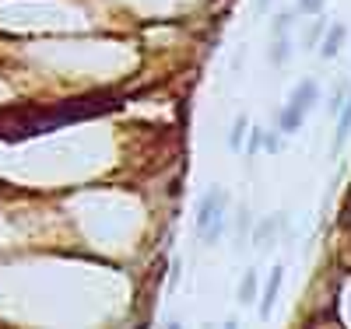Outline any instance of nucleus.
I'll return each instance as SVG.
<instances>
[{"mask_svg": "<svg viewBox=\"0 0 351 329\" xmlns=\"http://www.w3.org/2000/svg\"><path fill=\"white\" fill-rule=\"evenodd\" d=\"M123 102L116 95H88V98H74V102H64L56 109H46V112H36L21 119L18 127H11L8 133H0L4 140H21V137H36V133H46L53 127H64V123H77V119H92V116H102V112H116Z\"/></svg>", "mask_w": 351, "mask_h": 329, "instance_id": "1", "label": "nucleus"}, {"mask_svg": "<svg viewBox=\"0 0 351 329\" xmlns=\"http://www.w3.org/2000/svg\"><path fill=\"white\" fill-rule=\"evenodd\" d=\"M225 211H228V193H225L221 186H211L208 193L200 196L193 224H197V235H200L208 246H218V242H221V235H225V218H228Z\"/></svg>", "mask_w": 351, "mask_h": 329, "instance_id": "2", "label": "nucleus"}, {"mask_svg": "<svg viewBox=\"0 0 351 329\" xmlns=\"http://www.w3.org/2000/svg\"><path fill=\"white\" fill-rule=\"evenodd\" d=\"M281 231H288V214H267L263 221H256L250 228V246L253 249H271V246H278Z\"/></svg>", "mask_w": 351, "mask_h": 329, "instance_id": "3", "label": "nucleus"}, {"mask_svg": "<svg viewBox=\"0 0 351 329\" xmlns=\"http://www.w3.org/2000/svg\"><path fill=\"white\" fill-rule=\"evenodd\" d=\"M316 102H319V84L309 81V77L299 81L295 88H291V95H288V105H291V109H299V112H306V116L316 109Z\"/></svg>", "mask_w": 351, "mask_h": 329, "instance_id": "4", "label": "nucleus"}, {"mask_svg": "<svg viewBox=\"0 0 351 329\" xmlns=\"http://www.w3.org/2000/svg\"><path fill=\"white\" fill-rule=\"evenodd\" d=\"M281 280H285V266H274L271 277H267V287H263V294H260V305H256V315L260 319H271L274 302H278V294H281Z\"/></svg>", "mask_w": 351, "mask_h": 329, "instance_id": "5", "label": "nucleus"}, {"mask_svg": "<svg viewBox=\"0 0 351 329\" xmlns=\"http://www.w3.org/2000/svg\"><path fill=\"white\" fill-rule=\"evenodd\" d=\"M351 137V88H348V95L341 102V112H337V133H334V155H341V147L348 144Z\"/></svg>", "mask_w": 351, "mask_h": 329, "instance_id": "6", "label": "nucleus"}, {"mask_svg": "<svg viewBox=\"0 0 351 329\" xmlns=\"http://www.w3.org/2000/svg\"><path fill=\"white\" fill-rule=\"evenodd\" d=\"M302 123H306V112L285 105V109H281V116H278V133L291 137V133H299V130H302Z\"/></svg>", "mask_w": 351, "mask_h": 329, "instance_id": "7", "label": "nucleus"}, {"mask_svg": "<svg viewBox=\"0 0 351 329\" xmlns=\"http://www.w3.org/2000/svg\"><path fill=\"white\" fill-rule=\"evenodd\" d=\"M344 36H348V28H344V25H330V28H327V36H324V46H319V56H324V60H334V56L341 53Z\"/></svg>", "mask_w": 351, "mask_h": 329, "instance_id": "8", "label": "nucleus"}, {"mask_svg": "<svg viewBox=\"0 0 351 329\" xmlns=\"http://www.w3.org/2000/svg\"><path fill=\"white\" fill-rule=\"evenodd\" d=\"M250 228H253L250 207H246V203H239V211H236V221H232V235H236V246H246V242H250Z\"/></svg>", "mask_w": 351, "mask_h": 329, "instance_id": "9", "label": "nucleus"}, {"mask_svg": "<svg viewBox=\"0 0 351 329\" xmlns=\"http://www.w3.org/2000/svg\"><path fill=\"white\" fill-rule=\"evenodd\" d=\"M291 49H295V42H291V36H274V46H271L267 60H271L274 67H285V64H288V56H291Z\"/></svg>", "mask_w": 351, "mask_h": 329, "instance_id": "10", "label": "nucleus"}, {"mask_svg": "<svg viewBox=\"0 0 351 329\" xmlns=\"http://www.w3.org/2000/svg\"><path fill=\"white\" fill-rule=\"evenodd\" d=\"M246 130H250V119L246 116H236V123H232V130H228V151L232 155H239V147L246 140Z\"/></svg>", "mask_w": 351, "mask_h": 329, "instance_id": "11", "label": "nucleus"}, {"mask_svg": "<svg viewBox=\"0 0 351 329\" xmlns=\"http://www.w3.org/2000/svg\"><path fill=\"white\" fill-rule=\"evenodd\" d=\"M256 287H260L256 270H246L243 274V284H239V305H253L256 302Z\"/></svg>", "mask_w": 351, "mask_h": 329, "instance_id": "12", "label": "nucleus"}, {"mask_svg": "<svg viewBox=\"0 0 351 329\" xmlns=\"http://www.w3.org/2000/svg\"><path fill=\"white\" fill-rule=\"evenodd\" d=\"M324 39V18H316L309 28H306V36H302V49H316V42Z\"/></svg>", "mask_w": 351, "mask_h": 329, "instance_id": "13", "label": "nucleus"}, {"mask_svg": "<svg viewBox=\"0 0 351 329\" xmlns=\"http://www.w3.org/2000/svg\"><path fill=\"white\" fill-rule=\"evenodd\" d=\"M291 25H295V14H291V11H281V14L271 21V36H288Z\"/></svg>", "mask_w": 351, "mask_h": 329, "instance_id": "14", "label": "nucleus"}, {"mask_svg": "<svg viewBox=\"0 0 351 329\" xmlns=\"http://www.w3.org/2000/svg\"><path fill=\"white\" fill-rule=\"evenodd\" d=\"M344 95H348V81H341V84L334 88V95H330V102H327V112H330V116H337V112H341Z\"/></svg>", "mask_w": 351, "mask_h": 329, "instance_id": "15", "label": "nucleus"}, {"mask_svg": "<svg viewBox=\"0 0 351 329\" xmlns=\"http://www.w3.org/2000/svg\"><path fill=\"white\" fill-rule=\"evenodd\" d=\"M327 0H295V14H324Z\"/></svg>", "mask_w": 351, "mask_h": 329, "instance_id": "16", "label": "nucleus"}, {"mask_svg": "<svg viewBox=\"0 0 351 329\" xmlns=\"http://www.w3.org/2000/svg\"><path fill=\"white\" fill-rule=\"evenodd\" d=\"M260 151L278 155V151H281V133H274V130H267V133H263V140H260Z\"/></svg>", "mask_w": 351, "mask_h": 329, "instance_id": "17", "label": "nucleus"}, {"mask_svg": "<svg viewBox=\"0 0 351 329\" xmlns=\"http://www.w3.org/2000/svg\"><path fill=\"white\" fill-rule=\"evenodd\" d=\"M246 137H250V140H246V155H250V158H253V155H260L263 130H260V127H250V130H246Z\"/></svg>", "mask_w": 351, "mask_h": 329, "instance_id": "18", "label": "nucleus"}, {"mask_svg": "<svg viewBox=\"0 0 351 329\" xmlns=\"http://www.w3.org/2000/svg\"><path fill=\"white\" fill-rule=\"evenodd\" d=\"M267 4H271V0H256V11H267Z\"/></svg>", "mask_w": 351, "mask_h": 329, "instance_id": "19", "label": "nucleus"}]
</instances>
